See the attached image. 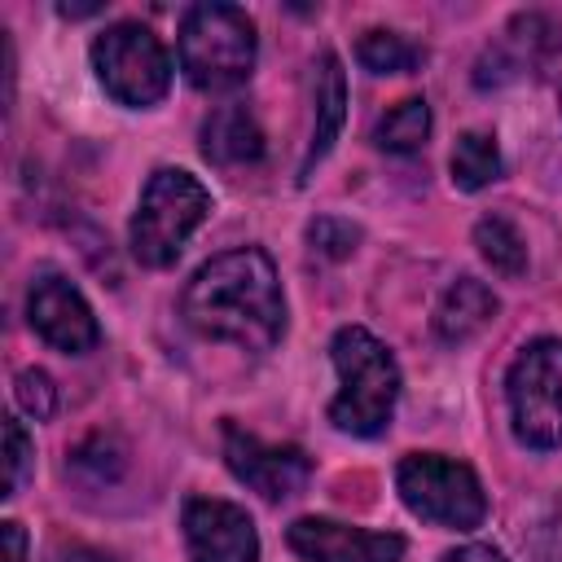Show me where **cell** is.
Here are the masks:
<instances>
[{"mask_svg": "<svg viewBox=\"0 0 562 562\" xmlns=\"http://www.w3.org/2000/svg\"><path fill=\"white\" fill-rule=\"evenodd\" d=\"M180 316L202 338L272 351L285 334V299L268 250L237 246L202 263L180 294Z\"/></svg>", "mask_w": 562, "mask_h": 562, "instance_id": "cell-1", "label": "cell"}, {"mask_svg": "<svg viewBox=\"0 0 562 562\" xmlns=\"http://www.w3.org/2000/svg\"><path fill=\"white\" fill-rule=\"evenodd\" d=\"M338 369V395L329 400V422L347 435L373 439L391 426L400 400V364L395 356L360 325H342L329 342Z\"/></svg>", "mask_w": 562, "mask_h": 562, "instance_id": "cell-2", "label": "cell"}, {"mask_svg": "<svg viewBox=\"0 0 562 562\" xmlns=\"http://www.w3.org/2000/svg\"><path fill=\"white\" fill-rule=\"evenodd\" d=\"M211 215V193L198 176L180 171V167H158L136 202L132 215V255L145 268H171L184 250V241L193 237V228Z\"/></svg>", "mask_w": 562, "mask_h": 562, "instance_id": "cell-3", "label": "cell"}, {"mask_svg": "<svg viewBox=\"0 0 562 562\" xmlns=\"http://www.w3.org/2000/svg\"><path fill=\"white\" fill-rule=\"evenodd\" d=\"M180 70L202 92H224L255 70V22L237 4H193L180 22Z\"/></svg>", "mask_w": 562, "mask_h": 562, "instance_id": "cell-4", "label": "cell"}, {"mask_svg": "<svg viewBox=\"0 0 562 562\" xmlns=\"http://www.w3.org/2000/svg\"><path fill=\"white\" fill-rule=\"evenodd\" d=\"M395 492L417 518L439 522V527H457V531L479 527L487 514V496H483L479 474L465 461H452L439 452H408L395 465Z\"/></svg>", "mask_w": 562, "mask_h": 562, "instance_id": "cell-5", "label": "cell"}, {"mask_svg": "<svg viewBox=\"0 0 562 562\" xmlns=\"http://www.w3.org/2000/svg\"><path fill=\"white\" fill-rule=\"evenodd\" d=\"M509 426L518 443L544 452L562 443V342L536 338L527 342L505 373Z\"/></svg>", "mask_w": 562, "mask_h": 562, "instance_id": "cell-6", "label": "cell"}, {"mask_svg": "<svg viewBox=\"0 0 562 562\" xmlns=\"http://www.w3.org/2000/svg\"><path fill=\"white\" fill-rule=\"evenodd\" d=\"M92 70L101 88L132 110L158 105L171 88V57L162 40L140 22H114L92 40Z\"/></svg>", "mask_w": 562, "mask_h": 562, "instance_id": "cell-7", "label": "cell"}, {"mask_svg": "<svg viewBox=\"0 0 562 562\" xmlns=\"http://www.w3.org/2000/svg\"><path fill=\"white\" fill-rule=\"evenodd\" d=\"M224 461L233 479H241L263 501H290L312 479V457L299 443H263L237 422H224Z\"/></svg>", "mask_w": 562, "mask_h": 562, "instance_id": "cell-8", "label": "cell"}, {"mask_svg": "<svg viewBox=\"0 0 562 562\" xmlns=\"http://www.w3.org/2000/svg\"><path fill=\"white\" fill-rule=\"evenodd\" d=\"M26 316H31V329L66 356H83L101 342V325H97L88 299L61 272L35 277V285L26 294Z\"/></svg>", "mask_w": 562, "mask_h": 562, "instance_id": "cell-9", "label": "cell"}, {"mask_svg": "<svg viewBox=\"0 0 562 562\" xmlns=\"http://www.w3.org/2000/svg\"><path fill=\"white\" fill-rule=\"evenodd\" d=\"M184 544L189 562H259V531L250 514L215 496L184 501Z\"/></svg>", "mask_w": 562, "mask_h": 562, "instance_id": "cell-10", "label": "cell"}, {"mask_svg": "<svg viewBox=\"0 0 562 562\" xmlns=\"http://www.w3.org/2000/svg\"><path fill=\"white\" fill-rule=\"evenodd\" d=\"M285 540L303 562H404V536L338 518H299L290 522Z\"/></svg>", "mask_w": 562, "mask_h": 562, "instance_id": "cell-11", "label": "cell"}, {"mask_svg": "<svg viewBox=\"0 0 562 562\" xmlns=\"http://www.w3.org/2000/svg\"><path fill=\"white\" fill-rule=\"evenodd\" d=\"M496 312H501V303L479 277H457L443 290V299L435 303L430 325H435L439 342H470L474 334H483L496 321Z\"/></svg>", "mask_w": 562, "mask_h": 562, "instance_id": "cell-12", "label": "cell"}, {"mask_svg": "<svg viewBox=\"0 0 562 562\" xmlns=\"http://www.w3.org/2000/svg\"><path fill=\"white\" fill-rule=\"evenodd\" d=\"M202 154L220 167H246L263 158V127L246 105H220L202 123Z\"/></svg>", "mask_w": 562, "mask_h": 562, "instance_id": "cell-13", "label": "cell"}, {"mask_svg": "<svg viewBox=\"0 0 562 562\" xmlns=\"http://www.w3.org/2000/svg\"><path fill=\"white\" fill-rule=\"evenodd\" d=\"M342 123H347V75H342V61L334 53H321V70H316V123H312V140H307L299 180H307L312 167L334 149Z\"/></svg>", "mask_w": 562, "mask_h": 562, "instance_id": "cell-14", "label": "cell"}, {"mask_svg": "<svg viewBox=\"0 0 562 562\" xmlns=\"http://www.w3.org/2000/svg\"><path fill=\"white\" fill-rule=\"evenodd\" d=\"M448 171H452V184L465 189V193L487 189L492 180H501V149H496V136H492V132H461L457 145H452Z\"/></svg>", "mask_w": 562, "mask_h": 562, "instance_id": "cell-15", "label": "cell"}, {"mask_svg": "<svg viewBox=\"0 0 562 562\" xmlns=\"http://www.w3.org/2000/svg\"><path fill=\"white\" fill-rule=\"evenodd\" d=\"M426 136H430V105H426V97L395 101L378 119V127H373V145L386 149V154H413V149L426 145Z\"/></svg>", "mask_w": 562, "mask_h": 562, "instance_id": "cell-16", "label": "cell"}, {"mask_svg": "<svg viewBox=\"0 0 562 562\" xmlns=\"http://www.w3.org/2000/svg\"><path fill=\"white\" fill-rule=\"evenodd\" d=\"M422 48L413 40H404L400 31H386V26H369L360 40H356V61L373 75H408L422 66Z\"/></svg>", "mask_w": 562, "mask_h": 562, "instance_id": "cell-17", "label": "cell"}, {"mask_svg": "<svg viewBox=\"0 0 562 562\" xmlns=\"http://www.w3.org/2000/svg\"><path fill=\"white\" fill-rule=\"evenodd\" d=\"M474 246L501 277H522L527 272V241L505 215H483L474 224Z\"/></svg>", "mask_w": 562, "mask_h": 562, "instance_id": "cell-18", "label": "cell"}, {"mask_svg": "<svg viewBox=\"0 0 562 562\" xmlns=\"http://www.w3.org/2000/svg\"><path fill=\"white\" fill-rule=\"evenodd\" d=\"M31 465H35V443H31L26 426L18 417H9L4 422V492L0 496L13 501L22 492V483L31 479Z\"/></svg>", "mask_w": 562, "mask_h": 562, "instance_id": "cell-19", "label": "cell"}, {"mask_svg": "<svg viewBox=\"0 0 562 562\" xmlns=\"http://www.w3.org/2000/svg\"><path fill=\"white\" fill-rule=\"evenodd\" d=\"M307 241H312V250L325 255V259H347V255L356 250V241H360V228L347 224V220L321 215V220L307 224Z\"/></svg>", "mask_w": 562, "mask_h": 562, "instance_id": "cell-20", "label": "cell"}, {"mask_svg": "<svg viewBox=\"0 0 562 562\" xmlns=\"http://www.w3.org/2000/svg\"><path fill=\"white\" fill-rule=\"evenodd\" d=\"M13 391H18V404H22L35 422L53 417V408H57V391H53V378H48L44 369H22L18 382H13Z\"/></svg>", "mask_w": 562, "mask_h": 562, "instance_id": "cell-21", "label": "cell"}, {"mask_svg": "<svg viewBox=\"0 0 562 562\" xmlns=\"http://www.w3.org/2000/svg\"><path fill=\"white\" fill-rule=\"evenodd\" d=\"M0 540H4V562H26V531H22V522L4 518L0 522Z\"/></svg>", "mask_w": 562, "mask_h": 562, "instance_id": "cell-22", "label": "cell"}, {"mask_svg": "<svg viewBox=\"0 0 562 562\" xmlns=\"http://www.w3.org/2000/svg\"><path fill=\"white\" fill-rule=\"evenodd\" d=\"M439 562H505V553H501V549H492V544H465V549L443 553Z\"/></svg>", "mask_w": 562, "mask_h": 562, "instance_id": "cell-23", "label": "cell"}, {"mask_svg": "<svg viewBox=\"0 0 562 562\" xmlns=\"http://www.w3.org/2000/svg\"><path fill=\"white\" fill-rule=\"evenodd\" d=\"M48 562H110V558L97 553V549H88V544H70V549H57Z\"/></svg>", "mask_w": 562, "mask_h": 562, "instance_id": "cell-24", "label": "cell"}, {"mask_svg": "<svg viewBox=\"0 0 562 562\" xmlns=\"http://www.w3.org/2000/svg\"><path fill=\"white\" fill-rule=\"evenodd\" d=\"M57 13L61 18H92V13H101V4H57Z\"/></svg>", "mask_w": 562, "mask_h": 562, "instance_id": "cell-25", "label": "cell"}, {"mask_svg": "<svg viewBox=\"0 0 562 562\" xmlns=\"http://www.w3.org/2000/svg\"><path fill=\"white\" fill-rule=\"evenodd\" d=\"M558 101H562V92H558Z\"/></svg>", "mask_w": 562, "mask_h": 562, "instance_id": "cell-26", "label": "cell"}]
</instances>
